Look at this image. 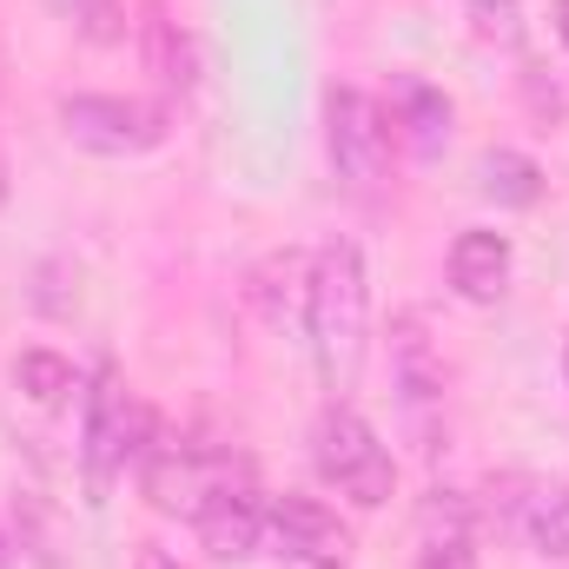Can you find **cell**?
I'll list each match as a JSON object with an SVG mask.
<instances>
[{
	"mask_svg": "<svg viewBox=\"0 0 569 569\" xmlns=\"http://www.w3.org/2000/svg\"><path fill=\"white\" fill-rule=\"evenodd\" d=\"M470 33L483 47H517L523 40V0H470Z\"/></svg>",
	"mask_w": 569,
	"mask_h": 569,
	"instance_id": "cell-18",
	"label": "cell"
},
{
	"mask_svg": "<svg viewBox=\"0 0 569 569\" xmlns=\"http://www.w3.org/2000/svg\"><path fill=\"white\" fill-rule=\"evenodd\" d=\"M563 385H569V331H563Z\"/></svg>",
	"mask_w": 569,
	"mask_h": 569,
	"instance_id": "cell-23",
	"label": "cell"
},
{
	"mask_svg": "<svg viewBox=\"0 0 569 569\" xmlns=\"http://www.w3.org/2000/svg\"><path fill=\"white\" fill-rule=\"evenodd\" d=\"M391 385H398V411L425 437H437V418H443V351L430 345L425 311H398L391 318Z\"/></svg>",
	"mask_w": 569,
	"mask_h": 569,
	"instance_id": "cell-7",
	"label": "cell"
},
{
	"mask_svg": "<svg viewBox=\"0 0 569 569\" xmlns=\"http://www.w3.org/2000/svg\"><path fill=\"white\" fill-rule=\"evenodd\" d=\"M311 463H318V477H325L338 497H351L358 510H378V503H391V490H398V463H391L385 437L365 425L345 398H331V405L318 411V425H311Z\"/></svg>",
	"mask_w": 569,
	"mask_h": 569,
	"instance_id": "cell-2",
	"label": "cell"
},
{
	"mask_svg": "<svg viewBox=\"0 0 569 569\" xmlns=\"http://www.w3.org/2000/svg\"><path fill=\"white\" fill-rule=\"evenodd\" d=\"M13 385H20V398L40 405V411H60V405L80 391V378H73V365H67L60 351H20V358H13Z\"/></svg>",
	"mask_w": 569,
	"mask_h": 569,
	"instance_id": "cell-16",
	"label": "cell"
},
{
	"mask_svg": "<svg viewBox=\"0 0 569 569\" xmlns=\"http://www.w3.org/2000/svg\"><path fill=\"white\" fill-rule=\"evenodd\" d=\"M60 7H67V20H73L87 40H100V47L127 40V7H120V0H60Z\"/></svg>",
	"mask_w": 569,
	"mask_h": 569,
	"instance_id": "cell-19",
	"label": "cell"
},
{
	"mask_svg": "<svg viewBox=\"0 0 569 569\" xmlns=\"http://www.w3.org/2000/svg\"><path fill=\"white\" fill-rule=\"evenodd\" d=\"M477 192H483V199H497V206H510V212H523V206H537V199H543V166H537L530 152L497 146V152H483V159H477Z\"/></svg>",
	"mask_w": 569,
	"mask_h": 569,
	"instance_id": "cell-15",
	"label": "cell"
},
{
	"mask_svg": "<svg viewBox=\"0 0 569 569\" xmlns=\"http://www.w3.org/2000/svg\"><path fill=\"white\" fill-rule=\"evenodd\" d=\"M450 284L470 305H497L510 291V239L503 232H483V226L457 232V246H450Z\"/></svg>",
	"mask_w": 569,
	"mask_h": 569,
	"instance_id": "cell-12",
	"label": "cell"
},
{
	"mask_svg": "<svg viewBox=\"0 0 569 569\" xmlns=\"http://www.w3.org/2000/svg\"><path fill=\"white\" fill-rule=\"evenodd\" d=\"M146 437H152V430H146V411L133 405V391L120 385L113 365H100V378H93V391H87V437H80V457H87V503H107L113 477H120L127 463H140Z\"/></svg>",
	"mask_w": 569,
	"mask_h": 569,
	"instance_id": "cell-3",
	"label": "cell"
},
{
	"mask_svg": "<svg viewBox=\"0 0 569 569\" xmlns=\"http://www.w3.org/2000/svg\"><path fill=\"white\" fill-rule=\"evenodd\" d=\"M477 563V510L463 490H430L418 503V569H470Z\"/></svg>",
	"mask_w": 569,
	"mask_h": 569,
	"instance_id": "cell-11",
	"label": "cell"
},
{
	"mask_svg": "<svg viewBox=\"0 0 569 569\" xmlns=\"http://www.w3.org/2000/svg\"><path fill=\"white\" fill-rule=\"evenodd\" d=\"M557 27H563V40H569V0H557Z\"/></svg>",
	"mask_w": 569,
	"mask_h": 569,
	"instance_id": "cell-21",
	"label": "cell"
},
{
	"mask_svg": "<svg viewBox=\"0 0 569 569\" xmlns=\"http://www.w3.org/2000/svg\"><path fill=\"white\" fill-rule=\"evenodd\" d=\"M517 490H523V497L510 503V523H517V537H523L537 557L563 563V557H569V483L530 477V483H517Z\"/></svg>",
	"mask_w": 569,
	"mask_h": 569,
	"instance_id": "cell-13",
	"label": "cell"
},
{
	"mask_svg": "<svg viewBox=\"0 0 569 569\" xmlns=\"http://www.w3.org/2000/svg\"><path fill=\"white\" fill-rule=\"evenodd\" d=\"M133 569H179V563H172V557H166L159 543H140V557H133Z\"/></svg>",
	"mask_w": 569,
	"mask_h": 569,
	"instance_id": "cell-20",
	"label": "cell"
},
{
	"mask_svg": "<svg viewBox=\"0 0 569 569\" xmlns=\"http://www.w3.org/2000/svg\"><path fill=\"white\" fill-rule=\"evenodd\" d=\"M266 517H272L266 550H279L284 563H298V569H345V530H338V517H331L318 497H291V490H284Z\"/></svg>",
	"mask_w": 569,
	"mask_h": 569,
	"instance_id": "cell-8",
	"label": "cell"
},
{
	"mask_svg": "<svg viewBox=\"0 0 569 569\" xmlns=\"http://www.w3.org/2000/svg\"><path fill=\"white\" fill-rule=\"evenodd\" d=\"M140 483H146V497H152L166 517H186V523H192V517H199L219 490L246 483V470H239L232 457L199 450V443H179V437H146Z\"/></svg>",
	"mask_w": 569,
	"mask_h": 569,
	"instance_id": "cell-5",
	"label": "cell"
},
{
	"mask_svg": "<svg viewBox=\"0 0 569 569\" xmlns=\"http://www.w3.org/2000/svg\"><path fill=\"white\" fill-rule=\"evenodd\" d=\"M325 152H331V172L345 186H378L385 166H391V120L371 93L358 87H331L325 93Z\"/></svg>",
	"mask_w": 569,
	"mask_h": 569,
	"instance_id": "cell-6",
	"label": "cell"
},
{
	"mask_svg": "<svg viewBox=\"0 0 569 569\" xmlns=\"http://www.w3.org/2000/svg\"><path fill=\"white\" fill-rule=\"evenodd\" d=\"M7 563H13V550H7V537H0V569H7Z\"/></svg>",
	"mask_w": 569,
	"mask_h": 569,
	"instance_id": "cell-22",
	"label": "cell"
},
{
	"mask_svg": "<svg viewBox=\"0 0 569 569\" xmlns=\"http://www.w3.org/2000/svg\"><path fill=\"white\" fill-rule=\"evenodd\" d=\"M192 530H199V543H206L212 563H252V557L266 550V537H272V517H266V503L252 497V483H232V490H219V497L192 517Z\"/></svg>",
	"mask_w": 569,
	"mask_h": 569,
	"instance_id": "cell-9",
	"label": "cell"
},
{
	"mask_svg": "<svg viewBox=\"0 0 569 569\" xmlns=\"http://www.w3.org/2000/svg\"><path fill=\"white\" fill-rule=\"evenodd\" d=\"M140 53H146V73H152L166 93H192V87H199V53H192L186 27H179L159 0L140 13Z\"/></svg>",
	"mask_w": 569,
	"mask_h": 569,
	"instance_id": "cell-14",
	"label": "cell"
},
{
	"mask_svg": "<svg viewBox=\"0 0 569 569\" xmlns=\"http://www.w3.org/2000/svg\"><path fill=\"white\" fill-rule=\"evenodd\" d=\"M398 113H405V133H411V152H437V146L450 140V100L425 87V80H405L398 87Z\"/></svg>",
	"mask_w": 569,
	"mask_h": 569,
	"instance_id": "cell-17",
	"label": "cell"
},
{
	"mask_svg": "<svg viewBox=\"0 0 569 569\" xmlns=\"http://www.w3.org/2000/svg\"><path fill=\"white\" fill-rule=\"evenodd\" d=\"M246 305L259 311L266 331H291V325H305V305H311V259H305L298 246L266 252V259L246 272Z\"/></svg>",
	"mask_w": 569,
	"mask_h": 569,
	"instance_id": "cell-10",
	"label": "cell"
},
{
	"mask_svg": "<svg viewBox=\"0 0 569 569\" xmlns=\"http://www.w3.org/2000/svg\"><path fill=\"white\" fill-rule=\"evenodd\" d=\"M60 133L80 152H100V159H140L172 133V113L152 100H120V93H67Z\"/></svg>",
	"mask_w": 569,
	"mask_h": 569,
	"instance_id": "cell-4",
	"label": "cell"
},
{
	"mask_svg": "<svg viewBox=\"0 0 569 569\" xmlns=\"http://www.w3.org/2000/svg\"><path fill=\"white\" fill-rule=\"evenodd\" d=\"M0 206H7V166H0Z\"/></svg>",
	"mask_w": 569,
	"mask_h": 569,
	"instance_id": "cell-24",
	"label": "cell"
},
{
	"mask_svg": "<svg viewBox=\"0 0 569 569\" xmlns=\"http://www.w3.org/2000/svg\"><path fill=\"white\" fill-rule=\"evenodd\" d=\"M305 331H311V358H318L325 391L345 398L365 371V351H371V272H365V252L351 239H331L311 259Z\"/></svg>",
	"mask_w": 569,
	"mask_h": 569,
	"instance_id": "cell-1",
	"label": "cell"
}]
</instances>
